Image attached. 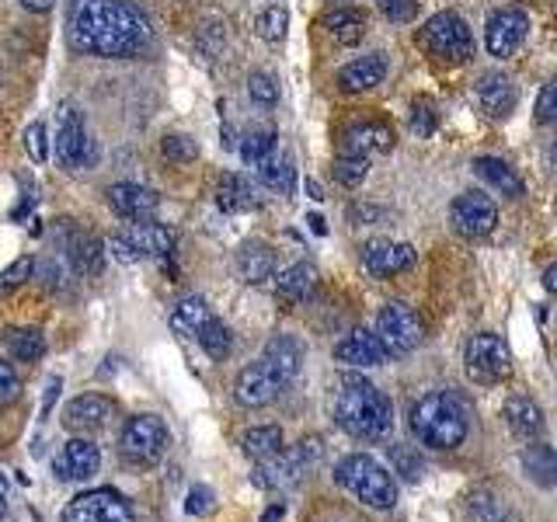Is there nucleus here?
<instances>
[{
	"mask_svg": "<svg viewBox=\"0 0 557 522\" xmlns=\"http://www.w3.org/2000/svg\"><path fill=\"white\" fill-rule=\"evenodd\" d=\"M213 505H216V495H213V487H206V484H196L188 492V501H185V512L188 515H209L213 512Z\"/></svg>",
	"mask_w": 557,
	"mask_h": 522,
	"instance_id": "09e8293b",
	"label": "nucleus"
},
{
	"mask_svg": "<svg viewBox=\"0 0 557 522\" xmlns=\"http://www.w3.org/2000/svg\"><path fill=\"white\" fill-rule=\"evenodd\" d=\"M376 8L383 11V17H391V22H411L414 11H418V0H376Z\"/></svg>",
	"mask_w": 557,
	"mask_h": 522,
	"instance_id": "8fccbe9b",
	"label": "nucleus"
},
{
	"mask_svg": "<svg viewBox=\"0 0 557 522\" xmlns=\"http://www.w3.org/2000/svg\"><path fill=\"white\" fill-rule=\"evenodd\" d=\"M168 449V425L157 414H133L119 435V452L129 463H157Z\"/></svg>",
	"mask_w": 557,
	"mask_h": 522,
	"instance_id": "6e6552de",
	"label": "nucleus"
},
{
	"mask_svg": "<svg viewBox=\"0 0 557 522\" xmlns=\"http://www.w3.org/2000/svg\"><path fill=\"white\" fill-rule=\"evenodd\" d=\"M32 272H35V258L32 254H25V258H17V261H11V265L0 272V296H8V293H14V289H22L28 278H32Z\"/></svg>",
	"mask_w": 557,
	"mask_h": 522,
	"instance_id": "79ce46f5",
	"label": "nucleus"
},
{
	"mask_svg": "<svg viewBox=\"0 0 557 522\" xmlns=\"http://www.w3.org/2000/svg\"><path fill=\"white\" fill-rule=\"evenodd\" d=\"M335 362L352 365V370H373V365L387 362V348L380 345L373 331H352V335L335 345Z\"/></svg>",
	"mask_w": 557,
	"mask_h": 522,
	"instance_id": "412c9836",
	"label": "nucleus"
},
{
	"mask_svg": "<svg viewBox=\"0 0 557 522\" xmlns=\"http://www.w3.org/2000/svg\"><path fill=\"white\" fill-rule=\"evenodd\" d=\"M383 77H387V57L383 52H370V57H359L338 70V87L345 95H362L380 87Z\"/></svg>",
	"mask_w": 557,
	"mask_h": 522,
	"instance_id": "4be33fe9",
	"label": "nucleus"
},
{
	"mask_svg": "<svg viewBox=\"0 0 557 522\" xmlns=\"http://www.w3.org/2000/svg\"><path fill=\"white\" fill-rule=\"evenodd\" d=\"M272 153H275V133L272 129H251L248 136H244V144H240L244 164L261 167Z\"/></svg>",
	"mask_w": 557,
	"mask_h": 522,
	"instance_id": "c9c22d12",
	"label": "nucleus"
},
{
	"mask_svg": "<svg viewBox=\"0 0 557 522\" xmlns=\"http://www.w3.org/2000/svg\"><path fill=\"white\" fill-rule=\"evenodd\" d=\"M331 174H335L338 185L359 188L366 182V174H370V161H366V157H338L335 167H331Z\"/></svg>",
	"mask_w": 557,
	"mask_h": 522,
	"instance_id": "a19ab883",
	"label": "nucleus"
},
{
	"mask_svg": "<svg viewBox=\"0 0 557 522\" xmlns=\"http://www.w3.org/2000/svg\"><path fill=\"white\" fill-rule=\"evenodd\" d=\"M505 422H509V428L527 443L544 435V411H540L530 397H512L509 405H505Z\"/></svg>",
	"mask_w": 557,
	"mask_h": 522,
	"instance_id": "c756f323",
	"label": "nucleus"
},
{
	"mask_svg": "<svg viewBox=\"0 0 557 522\" xmlns=\"http://www.w3.org/2000/svg\"><path fill=\"white\" fill-rule=\"evenodd\" d=\"M394 147V129L387 122H356L348 126L338 139V157H366L370 153H387Z\"/></svg>",
	"mask_w": 557,
	"mask_h": 522,
	"instance_id": "dca6fc26",
	"label": "nucleus"
},
{
	"mask_svg": "<svg viewBox=\"0 0 557 522\" xmlns=\"http://www.w3.org/2000/svg\"><path fill=\"white\" fill-rule=\"evenodd\" d=\"M463 362H467V373L481 380V383H498L512 373V352L498 335L492 331H481L467 341L463 348Z\"/></svg>",
	"mask_w": 557,
	"mask_h": 522,
	"instance_id": "1a4fd4ad",
	"label": "nucleus"
},
{
	"mask_svg": "<svg viewBox=\"0 0 557 522\" xmlns=\"http://www.w3.org/2000/svg\"><path fill=\"white\" fill-rule=\"evenodd\" d=\"M321 25L338 46H356V42H362V35H366V14L356 11V8H335L331 14H324Z\"/></svg>",
	"mask_w": 557,
	"mask_h": 522,
	"instance_id": "7c9ffc66",
	"label": "nucleus"
},
{
	"mask_svg": "<svg viewBox=\"0 0 557 522\" xmlns=\"http://www.w3.org/2000/svg\"><path fill=\"white\" fill-rule=\"evenodd\" d=\"M63 522H136L129 501L112 487H95L66 505Z\"/></svg>",
	"mask_w": 557,
	"mask_h": 522,
	"instance_id": "9d476101",
	"label": "nucleus"
},
{
	"mask_svg": "<svg viewBox=\"0 0 557 522\" xmlns=\"http://www.w3.org/2000/svg\"><path fill=\"white\" fill-rule=\"evenodd\" d=\"M383 213H380V209H370V206H366V209H352V220H380Z\"/></svg>",
	"mask_w": 557,
	"mask_h": 522,
	"instance_id": "6e6d98bb",
	"label": "nucleus"
},
{
	"mask_svg": "<svg viewBox=\"0 0 557 522\" xmlns=\"http://www.w3.org/2000/svg\"><path fill=\"white\" fill-rule=\"evenodd\" d=\"M237 272L244 283H265L275 275V251L265 240H248L237 251Z\"/></svg>",
	"mask_w": 557,
	"mask_h": 522,
	"instance_id": "bb28decb",
	"label": "nucleus"
},
{
	"mask_svg": "<svg viewBox=\"0 0 557 522\" xmlns=\"http://www.w3.org/2000/svg\"><path fill=\"white\" fill-rule=\"evenodd\" d=\"M474 174L481 182H487L495 191H502V196H509V199H519L522 191H527V185H522L519 174L502 161V157H474Z\"/></svg>",
	"mask_w": 557,
	"mask_h": 522,
	"instance_id": "cd10ccee",
	"label": "nucleus"
},
{
	"mask_svg": "<svg viewBox=\"0 0 557 522\" xmlns=\"http://www.w3.org/2000/svg\"><path fill=\"white\" fill-rule=\"evenodd\" d=\"M60 387H63V380H60V376H52V380L46 383V397H42V414H49V411H52V400L60 397Z\"/></svg>",
	"mask_w": 557,
	"mask_h": 522,
	"instance_id": "603ef678",
	"label": "nucleus"
},
{
	"mask_svg": "<svg viewBox=\"0 0 557 522\" xmlns=\"http://www.w3.org/2000/svg\"><path fill=\"white\" fill-rule=\"evenodd\" d=\"M70 46L84 57L126 60L153 39L150 17L129 0H70L66 8Z\"/></svg>",
	"mask_w": 557,
	"mask_h": 522,
	"instance_id": "f257e3e1",
	"label": "nucleus"
},
{
	"mask_svg": "<svg viewBox=\"0 0 557 522\" xmlns=\"http://www.w3.org/2000/svg\"><path fill=\"white\" fill-rule=\"evenodd\" d=\"M4 509H8V481L0 474V519H4Z\"/></svg>",
	"mask_w": 557,
	"mask_h": 522,
	"instance_id": "13d9d810",
	"label": "nucleus"
},
{
	"mask_svg": "<svg viewBox=\"0 0 557 522\" xmlns=\"http://www.w3.org/2000/svg\"><path fill=\"white\" fill-rule=\"evenodd\" d=\"M283 515H286V505H283V501H275L272 509H269L265 515H261V522H278V519H283Z\"/></svg>",
	"mask_w": 557,
	"mask_h": 522,
	"instance_id": "5fc2aeb1",
	"label": "nucleus"
},
{
	"mask_svg": "<svg viewBox=\"0 0 557 522\" xmlns=\"http://www.w3.org/2000/svg\"><path fill=\"white\" fill-rule=\"evenodd\" d=\"M338 425L352 435V439L380 443L394 432V405L380 387L366 380H345L335 400Z\"/></svg>",
	"mask_w": 557,
	"mask_h": 522,
	"instance_id": "f03ea898",
	"label": "nucleus"
},
{
	"mask_svg": "<svg viewBox=\"0 0 557 522\" xmlns=\"http://www.w3.org/2000/svg\"><path fill=\"white\" fill-rule=\"evenodd\" d=\"M261 178H265V185L278 188L283 196H293V182H296V167H293V157L283 153V157H269L265 164H261Z\"/></svg>",
	"mask_w": 557,
	"mask_h": 522,
	"instance_id": "e433bc0d",
	"label": "nucleus"
},
{
	"mask_svg": "<svg viewBox=\"0 0 557 522\" xmlns=\"http://www.w3.org/2000/svg\"><path fill=\"white\" fill-rule=\"evenodd\" d=\"M321 457H324L321 439H304L286 452H272V457L258 460L251 484L261 487V492H286V487L300 484L321 463Z\"/></svg>",
	"mask_w": 557,
	"mask_h": 522,
	"instance_id": "39448f33",
	"label": "nucleus"
},
{
	"mask_svg": "<svg viewBox=\"0 0 557 522\" xmlns=\"http://www.w3.org/2000/svg\"><path fill=\"white\" fill-rule=\"evenodd\" d=\"M213 318H216V313L209 310V303L202 300V296H185V300L174 303L168 321H171V327L178 331L182 338H199V331Z\"/></svg>",
	"mask_w": 557,
	"mask_h": 522,
	"instance_id": "c85d7f7f",
	"label": "nucleus"
},
{
	"mask_svg": "<svg viewBox=\"0 0 557 522\" xmlns=\"http://www.w3.org/2000/svg\"><path fill=\"white\" fill-rule=\"evenodd\" d=\"M22 397V380H17L14 365L0 359V408L14 405V400Z\"/></svg>",
	"mask_w": 557,
	"mask_h": 522,
	"instance_id": "49530a36",
	"label": "nucleus"
},
{
	"mask_svg": "<svg viewBox=\"0 0 557 522\" xmlns=\"http://www.w3.org/2000/svg\"><path fill=\"white\" fill-rule=\"evenodd\" d=\"M104 199H109L112 213H119L122 220H150L157 213V206H161V196H157L153 188L136 185V182L109 185Z\"/></svg>",
	"mask_w": 557,
	"mask_h": 522,
	"instance_id": "a211bd4d",
	"label": "nucleus"
},
{
	"mask_svg": "<svg viewBox=\"0 0 557 522\" xmlns=\"http://www.w3.org/2000/svg\"><path fill=\"white\" fill-rule=\"evenodd\" d=\"M335 481L345 487L356 501H362L366 509L387 512L397 505V481L380 460L366 457V452H352L335 467Z\"/></svg>",
	"mask_w": 557,
	"mask_h": 522,
	"instance_id": "20e7f679",
	"label": "nucleus"
},
{
	"mask_svg": "<svg viewBox=\"0 0 557 522\" xmlns=\"http://www.w3.org/2000/svg\"><path fill=\"white\" fill-rule=\"evenodd\" d=\"M453 231L463 237H487L498 226V206L481 191H463L449 206Z\"/></svg>",
	"mask_w": 557,
	"mask_h": 522,
	"instance_id": "ddd939ff",
	"label": "nucleus"
},
{
	"mask_svg": "<svg viewBox=\"0 0 557 522\" xmlns=\"http://www.w3.org/2000/svg\"><path fill=\"white\" fill-rule=\"evenodd\" d=\"M196 341L206 348V356H209V359H216V362H223L226 356L234 352V335H231V327H226L220 318L209 321V324L199 331V338H196Z\"/></svg>",
	"mask_w": 557,
	"mask_h": 522,
	"instance_id": "f704fd0d",
	"label": "nucleus"
},
{
	"mask_svg": "<svg viewBox=\"0 0 557 522\" xmlns=\"http://www.w3.org/2000/svg\"><path fill=\"white\" fill-rule=\"evenodd\" d=\"M307 223H310V231H313V234H327V226H324V220H321L318 213H310Z\"/></svg>",
	"mask_w": 557,
	"mask_h": 522,
	"instance_id": "4d7b16f0",
	"label": "nucleus"
},
{
	"mask_svg": "<svg viewBox=\"0 0 557 522\" xmlns=\"http://www.w3.org/2000/svg\"><path fill=\"white\" fill-rule=\"evenodd\" d=\"M52 470H57L60 481H91L101 470V452L91 439L77 435V439H70L60 449V457L52 460Z\"/></svg>",
	"mask_w": 557,
	"mask_h": 522,
	"instance_id": "f3484780",
	"label": "nucleus"
},
{
	"mask_svg": "<svg viewBox=\"0 0 557 522\" xmlns=\"http://www.w3.org/2000/svg\"><path fill=\"white\" fill-rule=\"evenodd\" d=\"M261 362L269 365V370L278 376V383L283 387H289V383L300 376V365H304V348L296 345L289 335H275L269 345H265V352H261Z\"/></svg>",
	"mask_w": 557,
	"mask_h": 522,
	"instance_id": "b1692460",
	"label": "nucleus"
},
{
	"mask_svg": "<svg viewBox=\"0 0 557 522\" xmlns=\"http://www.w3.org/2000/svg\"><path fill=\"white\" fill-rule=\"evenodd\" d=\"M474 95H478V104H481V112L484 115H492V119H509L512 109H516V84L502 74V70H487V74L478 77L474 84Z\"/></svg>",
	"mask_w": 557,
	"mask_h": 522,
	"instance_id": "6ab92c4d",
	"label": "nucleus"
},
{
	"mask_svg": "<svg viewBox=\"0 0 557 522\" xmlns=\"http://www.w3.org/2000/svg\"><path fill=\"white\" fill-rule=\"evenodd\" d=\"M411 133L418 139H429L435 133V109H432V101H414V109H411Z\"/></svg>",
	"mask_w": 557,
	"mask_h": 522,
	"instance_id": "a18cd8bd",
	"label": "nucleus"
},
{
	"mask_svg": "<svg viewBox=\"0 0 557 522\" xmlns=\"http://www.w3.org/2000/svg\"><path fill=\"white\" fill-rule=\"evenodd\" d=\"M283 446V428L278 425H255L248 432H240V449L248 452L251 460H265Z\"/></svg>",
	"mask_w": 557,
	"mask_h": 522,
	"instance_id": "2f4dec72",
	"label": "nucleus"
},
{
	"mask_svg": "<svg viewBox=\"0 0 557 522\" xmlns=\"http://www.w3.org/2000/svg\"><path fill=\"white\" fill-rule=\"evenodd\" d=\"M286 387L278 383V376L261 359L251 362V365H244V370L237 373V380H234V397H237L240 408H265Z\"/></svg>",
	"mask_w": 557,
	"mask_h": 522,
	"instance_id": "4468645a",
	"label": "nucleus"
},
{
	"mask_svg": "<svg viewBox=\"0 0 557 522\" xmlns=\"http://www.w3.org/2000/svg\"><path fill=\"white\" fill-rule=\"evenodd\" d=\"M248 95L255 98V101H261V104H275L278 101V84L269 77V74H251L248 77Z\"/></svg>",
	"mask_w": 557,
	"mask_h": 522,
	"instance_id": "de8ad7c7",
	"label": "nucleus"
},
{
	"mask_svg": "<svg viewBox=\"0 0 557 522\" xmlns=\"http://www.w3.org/2000/svg\"><path fill=\"white\" fill-rule=\"evenodd\" d=\"M411 432L414 439L429 449H457L470 432L467 405L449 390H435L418 397L411 405Z\"/></svg>",
	"mask_w": 557,
	"mask_h": 522,
	"instance_id": "7ed1b4c3",
	"label": "nucleus"
},
{
	"mask_svg": "<svg viewBox=\"0 0 557 522\" xmlns=\"http://www.w3.org/2000/svg\"><path fill=\"white\" fill-rule=\"evenodd\" d=\"M161 153L174 164H188V161H196V157H199V139H191L185 133H168L161 139Z\"/></svg>",
	"mask_w": 557,
	"mask_h": 522,
	"instance_id": "ea45409f",
	"label": "nucleus"
},
{
	"mask_svg": "<svg viewBox=\"0 0 557 522\" xmlns=\"http://www.w3.org/2000/svg\"><path fill=\"white\" fill-rule=\"evenodd\" d=\"M554 275H557V269H554V265H550V269H547V272H544V286H547V289H550V293H554V286H557V283H554Z\"/></svg>",
	"mask_w": 557,
	"mask_h": 522,
	"instance_id": "bf43d9fd",
	"label": "nucleus"
},
{
	"mask_svg": "<svg viewBox=\"0 0 557 522\" xmlns=\"http://www.w3.org/2000/svg\"><path fill=\"white\" fill-rule=\"evenodd\" d=\"M216 202L223 213H240V209H248L255 199L248 196V185H244L237 174H223L220 178V191H216Z\"/></svg>",
	"mask_w": 557,
	"mask_h": 522,
	"instance_id": "4c0bfd02",
	"label": "nucleus"
},
{
	"mask_svg": "<svg viewBox=\"0 0 557 522\" xmlns=\"http://www.w3.org/2000/svg\"><path fill=\"white\" fill-rule=\"evenodd\" d=\"M17 4H22L25 11H35V14H46L52 4H57V0H17Z\"/></svg>",
	"mask_w": 557,
	"mask_h": 522,
	"instance_id": "864d4df0",
	"label": "nucleus"
},
{
	"mask_svg": "<svg viewBox=\"0 0 557 522\" xmlns=\"http://www.w3.org/2000/svg\"><path fill=\"white\" fill-rule=\"evenodd\" d=\"M418 46H422L432 60L440 63H463L474 57V35L457 11H440L418 32Z\"/></svg>",
	"mask_w": 557,
	"mask_h": 522,
	"instance_id": "423d86ee",
	"label": "nucleus"
},
{
	"mask_svg": "<svg viewBox=\"0 0 557 522\" xmlns=\"http://www.w3.org/2000/svg\"><path fill=\"white\" fill-rule=\"evenodd\" d=\"M255 28H258V35L265 39L269 46H278L286 39V28H289V11L286 8H269V11H261L258 14V22H255Z\"/></svg>",
	"mask_w": 557,
	"mask_h": 522,
	"instance_id": "58836bf2",
	"label": "nucleus"
},
{
	"mask_svg": "<svg viewBox=\"0 0 557 522\" xmlns=\"http://www.w3.org/2000/svg\"><path fill=\"white\" fill-rule=\"evenodd\" d=\"M8 348L14 359L22 362H39L46 356V338L35 327H11L8 331Z\"/></svg>",
	"mask_w": 557,
	"mask_h": 522,
	"instance_id": "72a5a7b5",
	"label": "nucleus"
},
{
	"mask_svg": "<svg viewBox=\"0 0 557 522\" xmlns=\"http://www.w3.org/2000/svg\"><path fill=\"white\" fill-rule=\"evenodd\" d=\"M373 335L380 338L383 348H387V359H394V356H408V352H414L418 345H422L425 324H422V318H418L414 307L391 300L387 307L380 310Z\"/></svg>",
	"mask_w": 557,
	"mask_h": 522,
	"instance_id": "0eeeda50",
	"label": "nucleus"
},
{
	"mask_svg": "<svg viewBox=\"0 0 557 522\" xmlns=\"http://www.w3.org/2000/svg\"><path fill=\"white\" fill-rule=\"evenodd\" d=\"M66 254H70V265H74V272L77 275H84V278H95V275H101V269H104V244L95 237V234H74L70 237V244H66Z\"/></svg>",
	"mask_w": 557,
	"mask_h": 522,
	"instance_id": "a878e982",
	"label": "nucleus"
},
{
	"mask_svg": "<svg viewBox=\"0 0 557 522\" xmlns=\"http://www.w3.org/2000/svg\"><path fill=\"white\" fill-rule=\"evenodd\" d=\"M391 463L405 481H422V474H425L422 457H418V452L408 449V446H391Z\"/></svg>",
	"mask_w": 557,
	"mask_h": 522,
	"instance_id": "37998d69",
	"label": "nucleus"
},
{
	"mask_svg": "<svg viewBox=\"0 0 557 522\" xmlns=\"http://www.w3.org/2000/svg\"><path fill=\"white\" fill-rule=\"evenodd\" d=\"M313 286H318V269H313L310 261H296V265L278 272L275 296L283 303H304V300H310Z\"/></svg>",
	"mask_w": 557,
	"mask_h": 522,
	"instance_id": "393cba45",
	"label": "nucleus"
},
{
	"mask_svg": "<svg viewBox=\"0 0 557 522\" xmlns=\"http://www.w3.org/2000/svg\"><path fill=\"white\" fill-rule=\"evenodd\" d=\"M527 35H530V14L522 8H502V11H495L492 17H487L484 46H487L492 57L505 60V57H512L522 42H527Z\"/></svg>",
	"mask_w": 557,
	"mask_h": 522,
	"instance_id": "f8f14e48",
	"label": "nucleus"
},
{
	"mask_svg": "<svg viewBox=\"0 0 557 522\" xmlns=\"http://www.w3.org/2000/svg\"><path fill=\"white\" fill-rule=\"evenodd\" d=\"M414 265V248L405 240H370L362 244V269L373 278H391Z\"/></svg>",
	"mask_w": 557,
	"mask_h": 522,
	"instance_id": "2eb2a0df",
	"label": "nucleus"
},
{
	"mask_svg": "<svg viewBox=\"0 0 557 522\" xmlns=\"http://www.w3.org/2000/svg\"><path fill=\"white\" fill-rule=\"evenodd\" d=\"M522 467L527 474L540 484V487H554V474H557V460H554V449L536 443L530 449H522Z\"/></svg>",
	"mask_w": 557,
	"mask_h": 522,
	"instance_id": "473e14b6",
	"label": "nucleus"
},
{
	"mask_svg": "<svg viewBox=\"0 0 557 522\" xmlns=\"http://www.w3.org/2000/svg\"><path fill=\"white\" fill-rule=\"evenodd\" d=\"M307 191H310V199H324V196H321V185H318V182H307Z\"/></svg>",
	"mask_w": 557,
	"mask_h": 522,
	"instance_id": "052dcab7",
	"label": "nucleus"
},
{
	"mask_svg": "<svg viewBox=\"0 0 557 522\" xmlns=\"http://www.w3.org/2000/svg\"><path fill=\"white\" fill-rule=\"evenodd\" d=\"M25 150L32 153L35 164H46L49 161V133H46V122H32L25 129Z\"/></svg>",
	"mask_w": 557,
	"mask_h": 522,
	"instance_id": "c03bdc74",
	"label": "nucleus"
},
{
	"mask_svg": "<svg viewBox=\"0 0 557 522\" xmlns=\"http://www.w3.org/2000/svg\"><path fill=\"white\" fill-rule=\"evenodd\" d=\"M122 240L129 244V251L136 258H161V254H171L174 251V231L164 223H153V220H136L126 234H119Z\"/></svg>",
	"mask_w": 557,
	"mask_h": 522,
	"instance_id": "aec40b11",
	"label": "nucleus"
},
{
	"mask_svg": "<svg viewBox=\"0 0 557 522\" xmlns=\"http://www.w3.org/2000/svg\"><path fill=\"white\" fill-rule=\"evenodd\" d=\"M57 161L66 171H77L84 164L95 161V150H91V139H87L84 129V119L74 104H60L57 109Z\"/></svg>",
	"mask_w": 557,
	"mask_h": 522,
	"instance_id": "9b49d317",
	"label": "nucleus"
},
{
	"mask_svg": "<svg viewBox=\"0 0 557 522\" xmlns=\"http://www.w3.org/2000/svg\"><path fill=\"white\" fill-rule=\"evenodd\" d=\"M557 119V84L554 80H547L544 84V91H540V98H536V122H554Z\"/></svg>",
	"mask_w": 557,
	"mask_h": 522,
	"instance_id": "3c124183",
	"label": "nucleus"
},
{
	"mask_svg": "<svg viewBox=\"0 0 557 522\" xmlns=\"http://www.w3.org/2000/svg\"><path fill=\"white\" fill-rule=\"evenodd\" d=\"M112 411H115V405L104 394H81V397H74L66 405L63 425L74 428V432H95V428H101L104 422H109Z\"/></svg>",
	"mask_w": 557,
	"mask_h": 522,
	"instance_id": "5701e85b",
	"label": "nucleus"
}]
</instances>
